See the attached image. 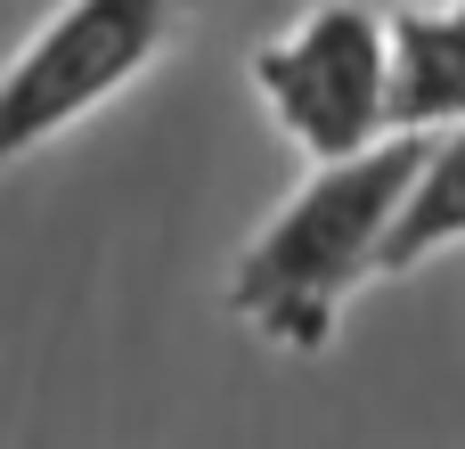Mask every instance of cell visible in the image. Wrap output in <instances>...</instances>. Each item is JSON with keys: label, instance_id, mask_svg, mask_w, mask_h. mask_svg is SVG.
I'll list each match as a JSON object with an SVG mask.
<instances>
[{"label": "cell", "instance_id": "cell-1", "mask_svg": "<svg viewBox=\"0 0 465 449\" xmlns=\"http://www.w3.org/2000/svg\"><path fill=\"white\" fill-rule=\"evenodd\" d=\"M425 139L433 131H384L351 155L311 164V180L245 245V262L229 278V311H245L286 352H327L351 286L376 278L384 229H392L417 164H425Z\"/></svg>", "mask_w": 465, "mask_h": 449}, {"label": "cell", "instance_id": "cell-2", "mask_svg": "<svg viewBox=\"0 0 465 449\" xmlns=\"http://www.w3.org/2000/svg\"><path fill=\"white\" fill-rule=\"evenodd\" d=\"M180 16L188 0H65L57 16H41L0 65V172L74 131L114 90H131L163 57Z\"/></svg>", "mask_w": 465, "mask_h": 449}, {"label": "cell", "instance_id": "cell-3", "mask_svg": "<svg viewBox=\"0 0 465 449\" xmlns=\"http://www.w3.org/2000/svg\"><path fill=\"white\" fill-rule=\"evenodd\" d=\"M253 90L311 164L384 139V16L368 0H319L253 49Z\"/></svg>", "mask_w": 465, "mask_h": 449}, {"label": "cell", "instance_id": "cell-4", "mask_svg": "<svg viewBox=\"0 0 465 449\" xmlns=\"http://www.w3.org/2000/svg\"><path fill=\"white\" fill-rule=\"evenodd\" d=\"M465 115V0H409L384 16V123L441 131Z\"/></svg>", "mask_w": 465, "mask_h": 449}, {"label": "cell", "instance_id": "cell-5", "mask_svg": "<svg viewBox=\"0 0 465 449\" xmlns=\"http://www.w3.org/2000/svg\"><path fill=\"white\" fill-rule=\"evenodd\" d=\"M458 237H465V115H458V123H441V131L425 139V164H417V180H409L392 229H384L376 278H401V270L433 262V254L458 245Z\"/></svg>", "mask_w": 465, "mask_h": 449}]
</instances>
